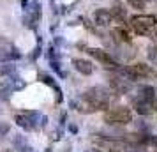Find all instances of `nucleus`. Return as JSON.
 <instances>
[{
    "instance_id": "obj_3",
    "label": "nucleus",
    "mask_w": 157,
    "mask_h": 152,
    "mask_svg": "<svg viewBox=\"0 0 157 152\" xmlns=\"http://www.w3.org/2000/svg\"><path fill=\"white\" fill-rule=\"evenodd\" d=\"M122 72H124L131 81L140 80V78L143 80V78H155L157 76V72L152 69V65L143 64V62H138V64L129 65L127 69H122Z\"/></svg>"
},
{
    "instance_id": "obj_13",
    "label": "nucleus",
    "mask_w": 157,
    "mask_h": 152,
    "mask_svg": "<svg viewBox=\"0 0 157 152\" xmlns=\"http://www.w3.org/2000/svg\"><path fill=\"white\" fill-rule=\"evenodd\" d=\"M14 149H16V152H32V147L25 142V138L21 134H16L14 136Z\"/></svg>"
},
{
    "instance_id": "obj_7",
    "label": "nucleus",
    "mask_w": 157,
    "mask_h": 152,
    "mask_svg": "<svg viewBox=\"0 0 157 152\" xmlns=\"http://www.w3.org/2000/svg\"><path fill=\"white\" fill-rule=\"evenodd\" d=\"M86 53H88L90 57H94L95 60H99L101 64H104L106 67H118V62H117V60H115L108 51L101 50V48H88Z\"/></svg>"
},
{
    "instance_id": "obj_10",
    "label": "nucleus",
    "mask_w": 157,
    "mask_h": 152,
    "mask_svg": "<svg viewBox=\"0 0 157 152\" xmlns=\"http://www.w3.org/2000/svg\"><path fill=\"white\" fill-rule=\"evenodd\" d=\"M72 65H74L76 71L81 72V74H85V76H90V74L94 72L92 62H88V60H85V58H74V60H72Z\"/></svg>"
},
{
    "instance_id": "obj_22",
    "label": "nucleus",
    "mask_w": 157,
    "mask_h": 152,
    "mask_svg": "<svg viewBox=\"0 0 157 152\" xmlns=\"http://www.w3.org/2000/svg\"><path fill=\"white\" fill-rule=\"evenodd\" d=\"M4 152H14V150H11V149H6V150H4Z\"/></svg>"
},
{
    "instance_id": "obj_4",
    "label": "nucleus",
    "mask_w": 157,
    "mask_h": 152,
    "mask_svg": "<svg viewBox=\"0 0 157 152\" xmlns=\"http://www.w3.org/2000/svg\"><path fill=\"white\" fill-rule=\"evenodd\" d=\"M104 120L108 124H129L132 122V111L127 106H117L104 113Z\"/></svg>"
},
{
    "instance_id": "obj_18",
    "label": "nucleus",
    "mask_w": 157,
    "mask_h": 152,
    "mask_svg": "<svg viewBox=\"0 0 157 152\" xmlns=\"http://www.w3.org/2000/svg\"><path fill=\"white\" fill-rule=\"evenodd\" d=\"M132 27H134L136 34H140V36H145V34H148V27H145V25H141V23H132Z\"/></svg>"
},
{
    "instance_id": "obj_1",
    "label": "nucleus",
    "mask_w": 157,
    "mask_h": 152,
    "mask_svg": "<svg viewBox=\"0 0 157 152\" xmlns=\"http://www.w3.org/2000/svg\"><path fill=\"white\" fill-rule=\"evenodd\" d=\"M83 101L86 103V108L83 111L108 110V106H109V92L104 87H92L83 94Z\"/></svg>"
},
{
    "instance_id": "obj_16",
    "label": "nucleus",
    "mask_w": 157,
    "mask_h": 152,
    "mask_svg": "<svg viewBox=\"0 0 157 152\" xmlns=\"http://www.w3.org/2000/svg\"><path fill=\"white\" fill-rule=\"evenodd\" d=\"M16 72V67L13 64H6V65H2L0 67V74H7V76H13Z\"/></svg>"
},
{
    "instance_id": "obj_11",
    "label": "nucleus",
    "mask_w": 157,
    "mask_h": 152,
    "mask_svg": "<svg viewBox=\"0 0 157 152\" xmlns=\"http://www.w3.org/2000/svg\"><path fill=\"white\" fill-rule=\"evenodd\" d=\"M131 21L132 23H141V25H145V27H154V25H155L157 23V18L155 16H147V14H141V16H132V18H131Z\"/></svg>"
},
{
    "instance_id": "obj_15",
    "label": "nucleus",
    "mask_w": 157,
    "mask_h": 152,
    "mask_svg": "<svg viewBox=\"0 0 157 152\" xmlns=\"http://www.w3.org/2000/svg\"><path fill=\"white\" fill-rule=\"evenodd\" d=\"M113 34L118 39H120L122 43H131V36H129V32L125 29H122V27H118V29H115L113 30Z\"/></svg>"
},
{
    "instance_id": "obj_9",
    "label": "nucleus",
    "mask_w": 157,
    "mask_h": 152,
    "mask_svg": "<svg viewBox=\"0 0 157 152\" xmlns=\"http://www.w3.org/2000/svg\"><path fill=\"white\" fill-rule=\"evenodd\" d=\"M111 20H113V13L109 9H97L94 13V21L99 27H108L111 23Z\"/></svg>"
},
{
    "instance_id": "obj_19",
    "label": "nucleus",
    "mask_w": 157,
    "mask_h": 152,
    "mask_svg": "<svg viewBox=\"0 0 157 152\" xmlns=\"http://www.w3.org/2000/svg\"><path fill=\"white\" fill-rule=\"evenodd\" d=\"M113 13V18H118V20H125V11L120 7V6H115V9L111 11Z\"/></svg>"
},
{
    "instance_id": "obj_17",
    "label": "nucleus",
    "mask_w": 157,
    "mask_h": 152,
    "mask_svg": "<svg viewBox=\"0 0 157 152\" xmlns=\"http://www.w3.org/2000/svg\"><path fill=\"white\" fill-rule=\"evenodd\" d=\"M145 2H147V0H127V4L131 6V7L140 9V11H143V9H145Z\"/></svg>"
},
{
    "instance_id": "obj_2",
    "label": "nucleus",
    "mask_w": 157,
    "mask_h": 152,
    "mask_svg": "<svg viewBox=\"0 0 157 152\" xmlns=\"http://www.w3.org/2000/svg\"><path fill=\"white\" fill-rule=\"evenodd\" d=\"M43 115H39V111H34V110H25L21 113H16L14 115V122L25 131H36L41 127V120Z\"/></svg>"
},
{
    "instance_id": "obj_5",
    "label": "nucleus",
    "mask_w": 157,
    "mask_h": 152,
    "mask_svg": "<svg viewBox=\"0 0 157 152\" xmlns=\"http://www.w3.org/2000/svg\"><path fill=\"white\" fill-rule=\"evenodd\" d=\"M39 18H41V4L37 0H34L27 7V14L23 16V25H27L30 29H36Z\"/></svg>"
},
{
    "instance_id": "obj_6",
    "label": "nucleus",
    "mask_w": 157,
    "mask_h": 152,
    "mask_svg": "<svg viewBox=\"0 0 157 152\" xmlns=\"http://www.w3.org/2000/svg\"><path fill=\"white\" fill-rule=\"evenodd\" d=\"M18 58H21V53L9 41L0 39V60L2 62H11V60H18Z\"/></svg>"
},
{
    "instance_id": "obj_8",
    "label": "nucleus",
    "mask_w": 157,
    "mask_h": 152,
    "mask_svg": "<svg viewBox=\"0 0 157 152\" xmlns=\"http://www.w3.org/2000/svg\"><path fill=\"white\" fill-rule=\"evenodd\" d=\"M132 108H134L140 115H150V113L154 111V103L143 99L141 95H138V97L132 99Z\"/></svg>"
},
{
    "instance_id": "obj_14",
    "label": "nucleus",
    "mask_w": 157,
    "mask_h": 152,
    "mask_svg": "<svg viewBox=\"0 0 157 152\" xmlns=\"http://www.w3.org/2000/svg\"><path fill=\"white\" fill-rule=\"evenodd\" d=\"M138 95H141L143 99H147V101H155V90L152 87H148V85H143V87H140V90H138Z\"/></svg>"
},
{
    "instance_id": "obj_20",
    "label": "nucleus",
    "mask_w": 157,
    "mask_h": 152,
    "mask_svg": "<svg viewBox=\"0 0 157 152\" xmlns=\"http://www.w3.org/2000/svg\"><path fill=\"white\" fill-rule=\"evenodd\" d=\"M148 57H150V60H152V62H154V64L157 65V48H150Z\"/></svg>"
},
{
    "instance_id": "obj_21",
    "label": "nucleus",
    "mask_w": 157,
    "mask_h": 152,
    "mask_svg": "<svg viewBox=\"0 0 157 152\" xmlns=\"http://www.w3.org/2000/svg\"><path fill=\"white\" fill-rule=\"evenodd\" d=\"M148 143L157 145V136H150V134H148Z\"/></svg>"
},
{
    "instance_id": "obj_12",
    "label": "nucleus",
    "mask_w": 157,
    "mask_h": 152,
    "mask_svg": "<svg viewBox=\"0 0 157 152\" xmlns=\"http://www.w3.org/2000/svg\"><path fill=\"white\" fill-rule=\"evenodd\" d=\"M39 78H41V81H43V83L50 85L51 88H55V92H57V103H62V90H60V87L55 83V80H53L51 76H48V74H41Z\"/></svg>"
}]
</instances>
